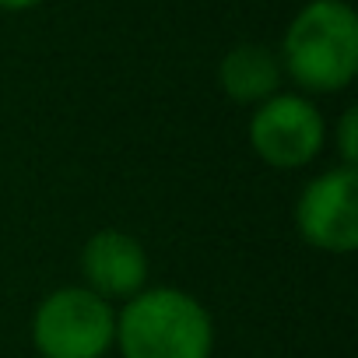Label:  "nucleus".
I'll return each mask as SVG.
<instances>
[{"instance_id":"1","label":"nucleus","mask_w":358,"mask_h":358,"mask_svg":"<svg viewBox=\"0 0 358 358\" xmlns=\"http://www.w3.org/2000/svg\"><path fill=\"white\" fill-rule=\"evenodd\" d=\"M116 348L123 358H211L215 320L183 288H144L116 313Z\"/></svg>"},{"instance_id":"2","label":"nucleus","mask_w":358,"mask_h":358,"mask_svg":"<svg viewBox=\"0 0 358 358\" xmlns=\"http://www.w3.org/2000/svg\"><path fill=\"white\" fill-rule=\"evenodd\" d=\"M281 71L306 92H341L358 74V15L348 0H309L288 22Z\"/></svg>"},{"instance_id":"3","label":"nucleus","mask_w":358,"mask_h":358,"mask_svg":"<svg viewBox=\"0 0 358 358\" xmlns=\"http://www.w3.org/2000/svg\"><path fill=\"white\" fill-rule=\"evenodd\" d=\"M32 344L43 358H106L116 344V313L85 285L57 288L36 306Z\"/></svg>"},{"instance_id":"4","label":"nucleus","mask_w":358,"mask_h":358,"mask_svg":"<svg viewBox=\"0 0 358 358\" xmlns=\"http://www.w3.org/2000/svg\"><path fill=\"white\" fill-rule=\"evenodd\" d=\"M327 141L323 113L306 95H271L250 116V144L274 169H302L309 165Z\"/></svg>"},{"instance_id":"5","label":"nucleus","mask_w":358,"mask_h":358,"mask_svg":"<svg viewBox=\"0 0 358 358\" xmlns=\"http://www.w3.org/2000/svg\"><path fill=\"white\" fill-rule=\"evenodd\" d=\"M299 236L323 253H351L358 246V172L348 165L309 179L295 204Z\"/></svg>"},{"instance_id":"6","label":"nucleus","mask_w":358,"mask_h":358,"mask_svg":"<svg viewBox=\"0 0 358 358\" xmlns=\"http://www.w3.org/2000/svg\"><path fill=\"white\" fill-rule=\"evenodd\" d=\"M81 274L85 288L102 295L106 302L134 299L148 285V253L134 236L120 229H102L81 250Z\"/></svg>"},{"instance_id":"7","label":"nucleus","mask_w":358,"mask_h":358,"mask_svg":"<svg viewBox=\"0 0 358 358\" xmlns=\"http://www.w3.org/2000/svg\"><path fill=\"white\" fill-rule=\"evenodd\" d=\"M281 74L285 71L278 53L260 43H239L218 64V85L239 106H260L271 95H278Z\"/></svg>"},{"instance_id":"8","label":"nucleus","mask_w":358,"mask_h":358,"mask_svg":"<svg viewBox=\"0 0 358 358\" xmlns=\"http://www.w3.org/2000/svg\"><path fill=\"white\" fill-rule=\"evenodd\" d=\"M337 151H341V165L355 169L358 162V109L348 106L344 116L337 120Z\"/></svg>"},{"instance_id":"9","label":"nucleus","mask_w":358,"mask_h":358,"mask_svg":"<svg viewBox=\"0 0 358 358\" xmlns=\"http://www.w3.org/2000/svg\"><path fill=\"white\" fill-rule=\"evenodd\" d=\"M43 0H0V11H29V8H39Z\"/></svg>"}]
</instances>
